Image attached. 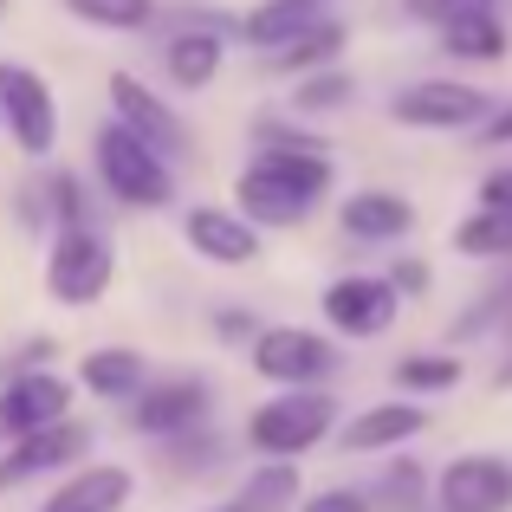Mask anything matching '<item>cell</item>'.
Instances as JSON below:
<instances>
[{
	"label": "cell",
	"instance_id": "1",
	"mask_svg": "<svg viewBox=\"0 0 512 512\" xmlns=\"http://www.w3.org/2000/svg\"><path fill=\"white\" fill-rule=\"evenodd\" d=\"M325 188H331V163L318 156V143H286V150H260L240 169L234 201L260 227H299Z\"/></svg>",
	"mask_w": 512,
	"mask_h": 512
},
{
	"label": "cell",
	"instance_id": "2",
	"mask_svg": "<svg viewBox=\"0 0 512 512\" xmlns=\"http://www.w3.org/2000/svg\"><path fill=\"white\" fill-rule=\"evenodd\" d=\"M91 150H98V175H104V188H111V201H124V208H163L175 195V175L163 163V150H156L143 130H130L124 117H117V124H98Z\"/></svg>",
	"mask_w": 512,
	"mask_h": 512
},
{
	"label": "cell",
	"instance_id": "3",
	"mask_svg": "<svg viewBox=\"0 0 512 512\" xmlns=\"http://www.w3.org/2000/svg\"><path fill=\"white\" fill-rule=\"evenodd\" d=\"M117 279V253L111 240L98 234L91 221H72L52 234V253H46V292L59 305H98Z\"/></svg>",
	"mask_w": 512,
	"mask_h": 512
},
{
	"label": "cell",
	"instance_id": "4",
	"mask_svg": "<svg viewBox=\"0 0 512 512\" xmlns=\"http://www.w3.org/2000/svg\"><path fill=\"white\" fill-rule=\"evenodd\" d=\"M331 422H338V402H331L325 389H286V396H273L266 409H253L247 441L266 461H292V454L318 448V441L331 435Z\"/></svg>",
	"mask_w": 512,
	"mask_h": 512
},
{
	"label": "cell",
	"instance_id": "5",
	"mask_svg": "<svg viewBox=\"0 0 512 512\" xmlns=\"http://www.w3.org/2000/svg\"><path fill=\"white\" fill-rule=\"evenodd\" d=\"M402 312V286L376 273H344L325 286V318L344 331V338H383Z\"/></svg>",
	"mask_w": 512,
	"mask_h": 512
},
{
	"label": "cell",
	"instance_id": "6",
	"mask_svg": "<svg viewBox=\"0 0 512 512\" xmlns=\"http://www.w3.org/2000/svg\"><path fill=\"white\" fill-rule=\"evenodd\" d=\"M331 363H338V350L318 338V331H305V325H273V331L253 338V370H260L266 383L312 389L318 376H331Z\"/></svg>",
	"mask_w": 512,
	"mask_h": 512
},
{
	"label": "cell",
	"instance_id": "7",
	"mask_svg": "<svg viewBox=\"0 0 512 512\" xmlns=\"http://www.w3.org/2000/svg\"><path fill=\"white\" fill-rule=\"evenodd\" d=\"M389 117L409 124V130H467V124L487 117V91L454 85V78H422V85L389 98Z\"/></svg>",
	"mask_w": 512,
	"mask_h": 512
},
{
	"label": "cell",
	"instance_id": "8",
	"mask_svg": "<svg viewBox=\"0 0 512 512\" xmlns=\"http://www.w3.org/2000/svg\"><path fill=\"white\" fill-rule=\"evenodd\" d=\"M0 104H7V130L26 156H46L52 137H59V104H52V85L33 72V65H0Z\"/></svg>",
	"mask_w": 512,
	"mask_h": 512
},
{
	"label": "cell",
	"instance_id": "9",
	"mask_svg": "<svg viewBox=\"0 0 512 512\" xmlns=\"http://www.w3.org/2000/svg\"><path fill=\"white\" fill-rule=\"evenodd\" d=\"M441 512H512V461L506 454H461L435 480Z\"/></svg>",
	"mask_w": 512,
	"mask_h": 512
},
{
	"label": "cell",
	"instance_id": "10",
	"mask_svg": "<svg viewBox=\"0 0 512 512\" xmlns=\"http://www.w3.org/2000/svg\"><path fill=\"white\" fill-rule=\"evenodd\" d=\"M72 415V383L52 370H20L0 389V441H20L33 428H52Z\"/></svg>",
	"mask_w": 512,
	"mask_h": 512
},
{
	"label": "cell",
	"instance_id": "11",
	"mask_svg": "<svg viewBox=\"0 0 512 512\" xmlns=\"http://www.w3.org/2000/svg\"><path fill=\"white\" fill-rule=\"evenodd\" d=\"M85 448H91V428L72 422V415L52 422V428H33V435L7 441V454H0V487H26L33 474L72 467V461H85Z\"/></svg>",
	"mask_w": 512,
	"mask_h": 512
},
{
	"label": "cell",
	"instance_id": "12",
	"mask_svg": "<svg viewBox=\"0 0 512 512\" xmlns=\"http://www.w3.org/2000/svg\"><path fill=\"white\" fill-rule=\"evenodd\" d=\"M130 422L143 435H188V428L208 422V383L201 376H163V383H143Z\"/></svg>",
	"mask_w": 512,
	"mask_h": 512
},
{
	"label": "cell",
	"instance_id": "13",
	"mask_svg": "<svg viewBox=\"0 0 512 512\" xmlns=\"http://www.w3.org/2000/svg\"><path fill=\"white\" fill-rule=\"evenodd\" d=\"M111 111L124 117L130 130H143L163 156H188V124L169 111L163 98H156L150 85H143L137 72H111Z\"/></svg>",
	"mask_w": 512,
	"mask_h": 512
},
{
	"label": "cell",
	"instance_id": "14",
	"mask_svg": "<svg viewBox=\"0 0 512 512\" xmlns=\"http://www.w3.org/2000/svg\"><path fill=\"white\" fill-rule=\"evenodd\" d=\"M182 234L208 266H247L260 253V221L240 214V208H195L182 221Z\"/></svg>",
	"mask_w": 512,
	"mask_h": 512
},
{
	"label": "cell",
	"instance_id": "15",
	"mask_svg": "<svg viewBox=\"0 0 512 512\" xmlns=\"http://www.w3.org/2000/svg\"><path fill=\"white\" fill-rule=\"evenodd\" d=\"M130 467H117V461H104V467H72V474L59 480V493H52L39 512H117L130 500Z\"/></svg>",
	"mask_w": 512,
	"mask_h": 512
},
{
	"label": "cell",
	"instance_id": "16",
	"mask_svg": "<svg viewBox=\"0 0 512 512\" xmlns=\"http://www.w3.org/2000/svg\"><path fill=\"white\" fill-rule=\"evenodd\" d=\"M422 428H428V409H415V402H376V409H363V415L344 422V448L350 454H383V448L415 441Z\"/></svg>",
	"mask_w": 512,
	"mask_h": 512
},
{
	"label": "cell",
	"instance_id": "17",
	"mask_svg": "<svg viewBox=\"0 0 512 512\" xmlns=\"http://www.w3.org/2000/svg\"><path fill=\"white\" fill-rule=\"evenodd\" d=\"M338 221H344L350 240H402V234H409V221H415V208L402 195H389V188H363V195L344 201Z\"/></svg>",
	"mask_w": 512,
	"mask_h": 512
},
{
	"label": "cell",
	"instance_id": "18",
	"mask_svg": "<svg viewBox=\"0 0 512 512\" xmlns=\"http://www.w3.org/2000/svg\"><path fill=\"white\" fill-rule=\"evenodd\" d=\"M78 383L91 389V396H104V402H137L143 396V357L137 350H124V344H111V350H91L85 363H78Z\"/></svg>",
	"mask_w": 512,
	"mask_h": 512
},
{
	"label": "cell",
	"instance_id": "19",
	"mask_svg": "<svg viewBox=\"0 0 512 512\" xmlns=\"http://www.w3.org/2000/svg\"><path fill=\"white\" fill-rule=\"evenodd\" d=\"M318 7H325V0H266V7L247 13V39L260 52H279V46H292L299 33H312Z\"/></svg>",
	"mask_w": 512,
	"mask_h": 512
},
{
	"label": "cell",
	"instance_id": "20",
	"mask_svg": "<svg viewBox=\"0 0 512 512\" xmlns=\"http://www.w3.org/2000/svg\"><path fill=\"white\" fill-rule=\"evenodd\" d=\"M454 253H467V260H512V208L480 201V208L454 227Z\"/></svg>",
	"mask_w": 512,
	"mask_h": 512
},
{
	"label": "cell",
	"instance_id": "21",
	"mask_svg": "<svg viewBox=\"0 0 512 512\" xmlns=\"http://www.w3.org/2000/svg\"><path fill=\"white\" fill-rule=\"evenodd\" d=\"M221 59H227V46H221V33H175L169 46H163V65H169V78L175 85H208L214 72H221Z\"/></svg>",
	"mask_w": 512,
	"mask_h": 512
},
{
	"label": "cell",
	"instance_id": "22",
	"mask_svg": "<svg viewBox=\"0 0 512 512\" xmlns=\"http://www.w3.org/2000/svg\"><path fill=\"white\" fill-rule=\"evenodd\" d=\"M441 39H448L454 59H480V65H500L506 59V26H500V13H493V7H480V13H467V20L441 26Z\"/></svg>",
	"mask_w": 512,
	"mask_h": 512
},
{
	"label": "cell",
	"instance_id": "23",
	"mask_svg": "<svg viewBox=\"0 0 512 512\" xmlns=\"http://www.w3.org/2000/svg\"><path fill=\"white\" fill-rule=\"evenodd\" d=\"M292 500H299V474H292V461H266L260 474L234 493L240 512H286Z\"/></svg>",
	"mask_w": 512,
	"mask_h": 512
},
{
	"label": "cell",
	"instance_id": "24",
	"mask_svg": "<svg viewBox=\"0 0 512 512\" xmlns=\"http://www.w3.org/2000/svg\"><path fill=\"white\" fill-rule=\"evenodd\" d=\"M338 46H344V26H331V20H318L312 33H299L292 46H279V52H266V59L279 65V72H305V65H331L338 59Z\"/></svg>",
	"mask_w": 512,
	"mask_h": 512
},
{
	"label": "cell",
	"instance_id": "25",
	"mask_svg": "<svg viewBox=\"0 0 512 512\" xmlns=\"http://www.w3.org/2000/svg\"><path fill=\"white\" fill-rule=\"evenodd\" d=\"M78 20L104 26V33H137V26L156 20V0H65Z\"/></svg>",
	"mask_w": 512,
	"mask_h": 512
},
{
	"label": "cell",
	"instance_id": "26",
	"mask_svg": "<svg viewBox=\"0 0 512 512\" xmlns=\"http://www.w3.org/2000/svg\"><path fill=\"white\" fill-rule=\"evenodd\" d=\"M396 383L422 389V396H428V389H454V383H461V363H454V357H422V350H415V357L396 363Z\"/></svg>",
	"mask_w": 512,
	"mask_h": 512
},
{
	"label": "cell",
	"instance_id": "27",
	"mask_svg": "<svg viewBox=\"0 0 512 512\" xmlns=\"http://www.w3.org/2000/svg\"><path fill=\"white\" fill-rule=\"evenodd\" d=\"M344 98H350V78H338V72L305 78V85H299V111H338Z\"/></svg>",
	"mask_w": 512,
	"mask_h": 512
},
{
	"label": "cell",
	"instance_id": "28",
	"mask_svg": "<svg viewBox=\"0 0 512 512\" xmlns=\"http://www.w3.org/2000/svg\"><path fill=\"white\" fill-rule=\"evenodd\" d=\"M402 7H409L415 20H428V26H454V20H467V13L493 7V0H402Z\"/></svg>",
	"mask_w": 512,
	"mask_h": 512
},
{
	"label": "cell",
	"instance_id": "29",
	"mask_svg": "<svg viewBox=\"0 0 512 512\" xmlns=\"http://www.w3.org/2000/svg\"><path fill=\"white\" fill-rule=\"evenodd\" d=\"M299 512H370V500H363V493H350V487H331V493H312Z\"/></svg>",
	"mask_w": 512,
	"mask_h": 512
},
{
	"label": "cell",
	"instance_id": "30",
	"mask_svg": "<svg viewBox=\"0 0 512 512\" xmlns=\"http://www.w3.org/2000/svg\"><path fill=\"white\" fill-rule=\"evenodd\" d=\"M480 201H493V208H512V163L493 169L487 182H480Z\"/></svg>",
	"mask_w": 512,
	"mask_h": 512
},
{
	"label": "cell",
	"instance_id": "31",
	"mask_svg": "<svg viewBox=\"0 0 512 512\" xmlns=\"http://www.w3.org/2000/svg\"><path fill=\"white\" fill-rule=\"evenodd\" d=\"M487 143H512V98L487 117Z\"/></svg>",
	"mask_w": 512,
	"mask_h": 512
},
{
	"label": "cell",
	"instance_id": "32",
	"mask_svg": "<svg viewBox=\"0 0 512 512\" xmlns=\"http://www.w3.org/2000/svg\"><path fill=\"white\" fill-rule=\"evenodd\" d=\"M396 286H402V292H422V286H428V266H415V260H409V266L396 273Z\"/></svg>",
	"mask_w": 512,
	"mask_h": 512
},
{
	"label": "cell",
	"instance_id": "33",
	"mask_svg": "<svg viewBox=\"0 0 512 512\" xmlns=\"http://www.w3.org/2000/svg\"><path fill=\"white\" fill-rule=\"evenodd\" d=\"M493 383H500V389H512V357L500 363V376H493Z\"/></svg>",
	"mask_w": 512,
	"mask_h": 512
},
{
	"label": "cell",
	"instance_id": "34",
	"mask_svg": "<svg viewBox=\"0 0 512 512\" xmlns=\"http://www.w3.org/2000/svg\"><path fill=\"white\" fill-rule=\"evenodd\" d=\"M214 512H240V506H234V500H227V506H214Z\"/></svg>",
	"mask_w": 512,
	"mask_h": 512
},
{
	"label": "cell",
	"instance_id": "35",
	"mask_svg": "<svg viewBox=\"0 0 512 512\" xmlns=\"http://www.w3.org/2000/svg\"><path fill=\"white\" fill-rule=\"evenodd\" d=\"M0 130H7V104H0Z\"/></svg>",
	"mask_w": 512,
	"mask_h": 512
},
{
	"label": "cell",
	"instance_id": "36",
	"mask_svg": "<svg viewBox=\"0 0 512 512\" xmlns=\"http://www.w3.org/2000/svg\"><path fill=\"white\" fill-rule=\"evenodd\" d=\"M0 13H7V0H0Z\"/></svg>",
	"mask_w": 512,
	"mask_h": 512
}]
</instances>
